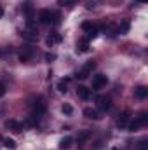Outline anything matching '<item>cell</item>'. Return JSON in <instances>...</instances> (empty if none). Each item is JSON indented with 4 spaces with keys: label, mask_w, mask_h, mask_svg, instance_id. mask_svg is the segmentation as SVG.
<instances>
[{
    "label": "cell",
    "mask_w": 148,
    "mask_h": 150,
    "mask_svg": "<svg viewBox=\"0 0 148 150\" xmlns=\"http://www.w3.org/2000/svg\"><path fill=\"white\" fill-rule=\"evenodd\" d=\"M106 84H108V77H106V75H103V74L96 75V77L92 79V87H94L96 91H98V89H103Z\"/></svg>",
    "instance_id": "cell-3"
},
{
    "label": "cell",
    "mask_w": 148,
    "mask_h": 150,
    "mask_svg": "<svg viewBox=\"0 0 148 150\" xmlns=\"http://www.w3.org/2000/svg\"><path fill=\"white\" fill-rule=\"evenodd\" d=\"M94 67H96V63H94V61H89V63H87V65H85V67H84L78 74H77V77H78V79H87V77H89V74L94 70Z\"/></svg>",
    "instance_id": "cell-7"
},
{
    "label": "cell",
    "mask_w": 148,
    "mask_h": 150,
    "mask_svg": "<svg viewBox=\"0 0 148 150\" xmlns=\"http://www.w3.org/2000/svg\"><path fill=\"white\" fill-rule=\"evenodd\" d=\"M75 2H77V0H58V5H61V7H65V5H66V7H72Z\"/></svg>",
    "instance_id": "cell-23"
},
{
    "label": "cell",
    "mask_w": 148,
    "mask_h": 150,
    "mask_svg": "<svg viewBox=\"0 0 148 150\" xmlns=\"http://www.w3.org/2000/svg\"><path fill=\"white\" fill-rule=\"evenodd\" d=\"M89 136H91V133H89V131H84V133H80V134H78V142L82 143V142H85Z\"/></svg>",
    "instance_id": "cell-24"
},
{
    "label": "cell",
    "mask_w": 148,
    "mask_h": 150,
    "mask_svg": "<svg viewBox=\"0 0 148 150\" xmlns=\"http://www.w3.org/2000/svg\"><path fill=\"white\" fill-rule=\"evenodd\" d=\"M138 2H140V4H147L148 0H138Z\"/></svg>",
    "instance_id": "cell-29"
},
{
    "label": "cell",
    "mask_w": 148,
    "mask_h": 150,
    "mask_svg": "<svg viewBox=\"0 0 148 150\" xmlns=\"http://www.w3.org/2000/svg\"><path fill=\"white\" fill-rule=\"evenodd\" d=\"M77 96H78L80 100H89L91 91H89L85 86H78V87H77Z\"/></svg>",
    "instance_id": "cell-9"
},
{
    "label": "cell",
    "mask_w": 148,
    "mask_h": 150,
    "mask_svg": "<svg viewBox=\"0 0 148 150\" xmlns=\"http://www.w3.org/2000/svg\"><path fill=\"white\" fill-rule=\"evenodd\" d=\"M129 28H131V23H129L127 19H124V21L115 28V32H117V33H120V35H124V33H127V32H129Z\"/></svg>",
    "instance_id": "cell-10"
},
{
    "label": "cell",
    "mask_w": 148,
    "mask_h": 150,
    "mask_svg": "<svg viewBox=\"0 0 148 150\" xmlns=\"http://www.w3.org/2000/svg\"><path fill=\"white\" fill-rule=\"evenodd\" d=\"M136 119L140 120V124H141V126H145V124L148 122V113H147V112H141L138 117H136Z\"/></svg>",
    "instance_id": "cell-22"
},
{
    "label": "cell",
    "mask_w": 148,
    "mask_h": 150,
    "mask_svg": "<svg viewBox=\"0 0 148 150\" xmlns=\"http://www.w3.org/2000/svg\"><path fill=\"white\" fill-rule=\"evenodd\" d=\"M4 126H5V129H9V131H18V133H19V131L25 127L21 122H18V120H14V119H9V120H5V124H4Z\"/></svg>",
    "instance_id": "cell-6"
},
{
    "label": "cell",
    "mask_w": 148,
    "mask_h": 150,
    "mask_svg": "<svg viewBox=\"0 0 148 150\" xmlns=\"http://www.w3.org/2000/svg\"><path fill=\"white\" fill-rule=\"evenodd\" d=\"M134 96L138 98V100H145L148 96V89L145 87V86H140V87H136L134 89Z\"/></svg>",
    "instance_id": "cell-11"
},
{
    "label": "cell",
    "mask_w": 148,
    "mask_h": 150,
    "mask_svg": "<svg viewBox=\"0 0 148 150\" xmlns=\"http://www.w3.org/2000/svg\"><path fill=\"white\" fill-rule=\"evenodd\" d=\"M2 16H4V7L0 5V18H2Z\"/></svg>",
    "instance_id": "cell-28"
},
{
    "label": "cell",
    "mask_w": 148,
    "mask_h": 150,
    "mask_svg": "<svg viewBox=\"0 0 148 150\" xmlns=\"http://www.w3.org/2000/svg\"><path fill=\"white\" fill-rule=\"evenodd\" d=\"M98 107H99V110L108 112L111 108V98L110 96H99L98 98Z\"/></svg>",
    "instance_id": "cell-5"
},
{
    "label": "cell",
    "mask_w": 148,
    "mask_h": 150,
    "mask_svg": "<svg viewBox=\"0 0 148 150\" xmlns=\"http://www.w3.org/2000/svg\"><path fill=\"white\" fill-rule=\"evenodd\" d=\"M82 30L87 33V38H96L98 37V26L89 23V21H84L82 23Z\"/></svg>",
    "instance_id": "cell-2"
},
{
    "label": "cell",
    "mask_w": 148,
    "mask_h": 150,
    "mask_svg": "<svg viewBox=\"0 0 148 150\" xmlns=\"http://www.w3.org/2000/svg\"><path fill=\"white\" fill-rule=\"evenodd\" d=\"M21 37L25 38V40H32V42H33V40L38 38V33L35 32V30H25V32L21 33Z\"/></svg>",
    "instance_id": "cell-14"
},
{
    "label": "cell",
    "mask_w": 148,
    "mask_h": 150,
    "mask_svg": "<svg viewBox=\"0 0 148 150\" xmlns=\"http://www.w3.org/2000/svg\"><path fill=\"white\" fill-rule=\"evenodd\" d=\"M32 56H33V49H32L30 45L21 47V51H19V61L26 63V61H30V59H32Z\"/></svg>",
    "instance_id": "cell-4"
},
{
    "label": "cell",
    "mask_w": 148,
    "mask_h": 150,
    "mask_svg": "<svg viewBox=\"0 0 148 150\" xmlns=\"http://www.w3.org/2000/svg\"><path fill=\"white\" fill-rule=\"evenodd\" d=\"M87 51H89V42L84 38L77 44V52H87Z\"/></svg>",
    "instance_id": "cell-16"
},
{
    "label": "cell",
    "mask_w": 148,
    "mask_h": 150,
    "mask_svg": "<svg viewBox=\"0 0 148 150\" xmlns=\"http://www.w3.org/2000/svg\"><path fill=\"white\" fill-rule=\"evenodd\" d=\"M72 142H73V140H72L70 136H65V138H61V142H59V147H61V149H68V147L72 145Z\"/></svg>",
    "instance_id": "cell-21"
},
{
    "label": "cell",
    "mask_w": 148,
    "mask_h": 150,
    "mask_svg": "<svg viewBox=\"0 0 148 150\" xmlns=\"http://www.w3.org/2000/svg\"><path fill=\"white\" fill-rule=\"evenodd\" d=\"M84 115H85L87 119H92V120H99V119H101V117H99V112L94 110V108H85V110H84Z\"/></svg>",
    "instance_id": "cell-13"
},
{
    "label": "cell",
    "mask_w": 148,
    "mask_h": 150,
    "mask_svg": "<svg viewBox=\"0 0 148 150\" xmlns=\"http://www.w3.org/2000/svg\"><path fill=\"white\" fill-rule=\"evenodd\" d=\"M52 59H56V54H45V61H52Z\"/></svg>",
    "instance_id": "cell-26"
},
{
    "label": "cell",
    "mask_w": 148,
    "mask_h": 150,
    "mask_svg": "<svg viewBox=\"0 0 148 150\" xmlns=\"http://www.w3.org/2000/svg\"><path fill=\"white\" fill-rule=\"evenodd\" d=\"M68 82H70V79H61V80L58 82V91H59V93H66V91H68V89H66V87H68Z\"/></svg>",
    "instance_id": "cell-17"
},
{
    "label": "cell",
    "mask_w": 148,
    "mask_h": 150,
    "mask_svg": "<svg viewBox=\"0 0 148 150\" xmlns=\"http://www.w3.org/2000/svg\"><path fill=\"white\" fill-rule=\"evenodd\" d=\"M23 12H25L28 18H32V14H33V4H32V2H26L25 7H23Z\"/></svg>",
    "instance_id": "cell-19"
},
{
    "label": "cell",
    "mask_w": 148,
    "mask_h": 150,
    "mask_svg": "<svg viewBox=\"0 0 148 150\" xmlns=\"http://www.w3.org/2000/svg\"><path fill=\"white\" fill-rule=\"evenodd\" d=\"M2 143H4V147H7V149H11V150L16 149V142L12 138H2Z\"/></svg>",
    "instance_id": "cell-18"
},
{
    "label": "cell",
    "mask_w": 148,
    "mask_h": 150,
    "mask_svg": "<svg viewBox=\"0 0 148 150\" xmlns=\"http://www.w3.org/2000/svg\"><path fill=\"white\" fill-rule=\"evenodd\" d=\"M38 21H40L42 25L58 23V21H59V14H54V12H51L49 9H42V11L38 12Z\"/></svg>",
    "instance_id": "cell-1"
},
{
    "label": "cell",
    "mask_w": 148,
    "mask_h": 150,
    "mask_svg": "<svg viewBox=\"0 0 148 150\" xmlns=\"http://www.w3.org/2000/svg\"><path fill=\"white\" fill-rule=\"evenodd\" d=\"M127 124H129V112H124L117 119V126L118 127H127Z\"/></svg>",
    "instance_id": "cell-12"
},
{
    "label": "cell",
    "mask_w": 148,
    "mask_h": 150,
    "mask_svg": "<svg viewBox=\"0 0 148 150\" xmlns=\"http://www.w3.org/2000/svg\"><path fill=\"white\" fill-rule=\"evenodd\" d=\"M140 127H141V124H140V120H138V119H134V120H132L131 124H127V129H129L131 133H134V131H138Z\"/></svg>",
    "instance_id": "cell-20"
},
{
    "label": "cell",
    "mask_w": 148,
    "mask_h": 150,
    "mask_svg": "<svg viewBox=\"0 0 148 150\" xmlns=\"http://www.w3.org/2000/svg\"><path fill=\"white\" fill-rule=\"evenodd\" d=\"M4 94H5V86L0 84V96H4Z\"/></svg>",
    "instance_id": "cell-27"
},
{
    "label": "cell",
    "mask_w": 148,
    "mask_h": 150,
    "mask_svg": "<svg viewBox=\"0 0 148 150\" xmlns=\"http://www.w3.org/2000/svg\"><path fill=\"white\" fill-rule=\"evenodd\" d=\"M61 110H63V113H66V115H70V113L73 112V108H72L70 105H63V107H61Z\"/></svg>",
    "instance_id": "cell-25"
},
{
    "label": "cell",
    "mask_w": 148,
    "mask_h": 150,
    "mask_svg": "<svg viewBox=\"0 0 148 150\" xmlns=\"http://www.w3.org/2000/svg\"><path fill=\"white\" fill-rule=\"evenodd\" d=\"M45 103H44V100H37L35 103H33V115L35 117H40V115H44L45 113Z\"/></svg>",
    "instance_id": "cell-8"
},
{
    "label": "cell",
    "mask_w": 148,
    "mask_h": 150,
    "mask_svg": "<svg viewBox=\"0 0 148 150\" xmlns=\"http://www.w3.org/2000/svg\"><path fill=\"white\" fill-rule=\"evenodd\" d=\"M61 40H63V37H61L59 33H51L45 42H47V45H54V44H59Z\"/></svg>",
    "instance_id": "cell-15"
}]
</instances>
